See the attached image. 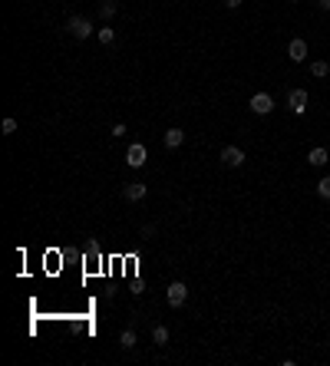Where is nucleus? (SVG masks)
<instances>
[{"label":"nucleus","mask_w":330,"mask_h":366,"mask_svg":"<svg viewBox=\"0 0 330 366\" xmlns=\"http://www.w3.org/2000/svg\"><path fill=\"white\" fill-rule=\"evenodd\" d=\"M112 40H116L112 27H99V43H112Z\"/></svg>","instance_id":"nucleus-16"},{"label":"nucleus","mask_w":330,"mask_h":366,"mask_svg":"<svg viewBox=\"0 0 330 366\" xmlns=\"http://www.w3.org/2000/svg\"><path fill=\"white\" fill-rule=\"evenodd\" d=\"M122 136H125V125L116 122V125H112V139H122Z\"/></svg>","instance_id":"nucleus-18"},{"label":"nucleus","mask_w":330,"mask_h":366,"mask_svg":"<svg viewBox=\"0 0 330 366\" xmlns=\"http://www.w3.org/2000/svg\"><path fill=\"white\" fill-rule=\"evenodd\" d=\"M152 340H156V347H165L168 343V327H156L152 330Z\"/></svg>","instance_id":"nucleus-12"},{"label":"nucleus","mask_w":330,"mask_h":366,"mask_svg":"<svg viewBox=\"0 0 330 366\" xmlns=\"http://www.w3.org/2000/svg\"><path fill=\"white\" fill-rule=\"evenodd\" d=\"M307 102H311V96H307L304 89H291V96H287V106H291L294 116H304V112H307Z\"/></svg>","instance_id":"nucleus-4"},{"label":"nucleus","mask_w":330,"mask_h":366,"mask_svg":"<svg viewBox=\"0 0 330 366\" xmlns=\"http://www.w3.org/2000/svg\"><path fill=\"white\" fill-rule=\"evenodd\" d=\"M165 300H168V307H175V310H179V307H182V304L188 300V287L182 284V280H175V284H168V287H165Z\"/></svg>","instance_id":"nucleus-1"},{"label":"nucleus","mask_w":330,"mask_h":366,"mask_svg":"<svg viewBox=\"0 0 330 366\" xmlns=\"http://www.w3.org/2000/svg\"><path fill=\"white\" fill-rule=\"evenodd\" d=\"M0 129H4V136H13V132H17V119H4Z\"/></svg>","instance_id":"nucleus-17"},{"label":"nucleus","mask_w":330,"mask_h":366,"mask_svg":"<svg viewBox=\"0 0 330 366\" xmlns=\"http://www.w3.org/2000/svg\"><path fill=\"white\" fill-rule=\"evenodd\" d=\"M162 142H165V149H179V145L185 142V132H182V129H165Z\"/></svg>","instance_id":"nucleus-9"},{"label":"nucleus","mask_w":330,"mask_h":366,"mask_svg":"<svg viewBox=\"0 0 330 366\" xmlns=\"http://www.w3.org/2000/svg\"><path fill=\"white\" fill-rule=\"evenodd\" d=\"M320 4V10H330V0H317Z\"/></svg>","instance_id":"nucleus-21"},{"label":"nucleus","mask_w":330,"mask_h":366,"mask_svg":"<svg viewBox=\"0 0 330 366\" xmlns=\"http://www.w3.org/2000/svg\"><path fill=\"white\" fill-rule=\"evenodd\" d=\"M327 159H330V155H327V149H311V155H307V162H311L314 168H324V165H327Z\"/></svg>","instance_id":"nucleus-10"},{"label":"nucleus","mask_w":330,"mask_h":366,"mask_svg":"<svg viewBox=\"0 0 330 366\" xmlns=\"http://www.w3.org/2000/svg\"><path fill=\"white\" fill-rule=\"evenodd\" d=\"M119 343H122L125 350H132V347H136V330L125 327V330H122V336H119Z\"/></svg>","instance_id":"nucleus-11"},{"label":"nucleus","mask_w":330,"mask_h":366,"mask_svg":"<svg viewBox=\"0 0 330 366\" xmlns=\"http://www.w3.org/2000/svg\"><path fill=\"white\" fill-rule=\"evenodd\" d=\"M311 73H314V76H317V80H324V76L330 73V66H327V63H324V60H317V63H311Z\"/></svg>","instance_id":"nucleus-13"},{"label":"nucleus","mask_w":330,"mask_h":366,"mask_svg":"<svg viewBox=\"0 0 330 366\" xmlns=\"http://www.w3.org/2000/svg\"><path fill=\"white\" fill-rule=\"evenodd\" d=\"M287 56H291L294 63H304L307 60V40H291V43H287Z\"/></svg>","instance_id":"nucleus-8"},{"label":"nucleus","mask_w":330,"mask_h":366,"mask_svg":"<svg viewBox=\"0 0 330 366\" xmlns=\"http://www.w3.org/2000/svg\"><path fill=\"white\" fill-rule=\"evenodd\" d=\"M145 192H149V185H145V181H129V185L122 188L125 201H142V198H145Z\"/></svg>","instance_id":"nucleus-6"},{"label":"nucleus","mask_w":330,"mask_h":366,"mask_svg":"<svg viewBox=\"0 0 330 366\" xmlns=\"http://www.w3.org/2000/svg\"><path fill=\"white\" fill-rule=\"evenodd\" d=\"M99 13H103V20H109L112 13H116V0H103V7H99Z\"/></svg>","instance_id":"nucleus-15"},{"label":"nucleus","mask_w":330,"mask_h":366,"mask_svg":"<svg viewBox=\"0 0 330 366\" xmlns=\"http://www.w3.org/2000/svg\"><path fill=\"white\" fill-rule=\"evenodd\" d=\"M248 106H251V112H255V116H268V112L274 109V99H271L268 93H255Z\"/></svg>","instance_id":"nucleus-5"},{"label":"nucleus","mask_w":330,"mask_h":366,"mask_svg":"<svg viewBox=\"0 0 330 366\" xmlns=\"http://www.w3.org/2000/svg\"><path fill=\"white\" fill-rule=\"evenodd\" d=\"M86 254H89V257H96V254H99V244L89 241V244H86Z\"/></svg>","instance_id":"nucleus-19"},{"label":"nucleus","mask_w":330,"mask_h":366,"mask_svg":"<svg viewBox=\"0 0 330 366\" xmlns=\"http://www.w3.org/2000/svg\"><path fill=\"white\" fill-rule=\"evenodd\" d=\"M93 30H96V27H93V20H89V17H73V20H69V33H73L76 40L93 37Z\"/></svg>","instance_id":"nucleus-2"},{"label":"nucleus","mask_w":330,"mask_h":366,"mask_svg":"<svg viewBox=\"0 0 330 366\" xmlns=\"http://www.w3.org/2000/svg\"><path fill=\"white\" fill-rule=\"evenodd\" d=\"M145 159H149L145 145H142V142H132V145H129V152H125V165H129V168H142V165H145Z\"/></svg>","instance_id":"nucleus-3"},{"label":"nucleus","mask_w":330,"mask_h":366,"mask_svg":"<svg viewBox=\"0 0 330 366\" xmlns=\"http://www.w3.org/2000/svg\"><path fill=\"white\" fill-rule=\"evenodd\" d=\"M317 195L320 198H330V175H324V178L317 181Z\"/></svg>","instance_id":"nucleus-14"},{"label":"nucleus","mask_w":330,"mask_h":366,"mask_svg":"<svg viewBox=\"0 0 330 366\" xmlns=\"http://www.w3.org/2000/svg\"><path fill=\"white\" fill-rule=\"evenodd\" d=\"M244 0H224V7H228V10H235V7H241Z\"/></svg>","instance_id":"nucleus-20"},{"label":"nucleus","mask_w":330,"mask_h":366,"mask_svg":"<svg viewBox=\"0 0 330 366\" xmlns=\"http://www.w3.org/2000/svg\"><path fill=\"white\" fill-rule=\"evenodd\" d=\"M221 162H224V165H231V168H238L244 162V152L238 149V145H224V149H221Z\"/></svg>","instance_id":"nucleus-7"}]
</instances>
